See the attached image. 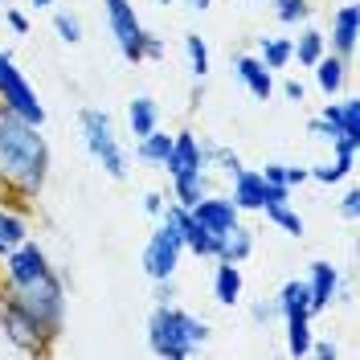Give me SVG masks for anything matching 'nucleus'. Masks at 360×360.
Returning a JSON list of instances; mask_svg holds the SVG:
<instances>
[{"label":"nucleus","instance_id":"nucleus-17","mask_svg":"<svg viewBox=\"0 0 360 360\" xmlns=\"http://www.w3.org/2000/svg\"><path fill=\"white\" fill-rule=\"evenodd\" d=\"M250 250H254V238H250V229H242V225H229V229L221 233L217 258H221V262H246Z\"/></svg>","mask_w":360,"mask_h":360},{"label":"nucleus","instance_id":"nucleus-27","mask_svg":"<svg viewBox=\"0 0 360 360\" xmlns=\"http://www.w3.org/2000/svg\"><path fill=\"white\" fill-rule=\"evenodd\" d=\"M262 209H266V217H270V221H274V225H283L287 233H295V238L303 233V217H299V213H291V209H287V201L262 205Z\"/></svg>","mask_w":360,"mask_h":360},{"label":"nucleus","instance_id":"nucleus-40","mask_svg":"<svg viewBox=\"0 0 360 360\" xmlns=\"http://www.w3.org/2000/svg\"><path fill=\"white\" fill-rule=\"evenodd\" d=\"M188 4H193V8H209V4H213V0H188Z\"/></svg>","mask_w":360,"mask_h":360},{"label":"nucleus","instance_id":"nucleus-35","mask_svg":"<svg viewBox=\"0 0 360 360\" xmlns=\"http://www.w3.org/2000/svg\"><path fill=\"white\" fill-rule=\"evenodd\" d=\"M8 25H13L17 33H29V21H25L21 13H8Z\"/></svg>","mask_w":360,"mask_h":360},{"label":"nucleus","instance_id":"nucleus-19","mask_svg":"<svg viewBox=\"0 0 360 360\" xmlns=\"http://www.w3.org/2000/svg\"><path fill=\"white\" fill-rule=\"evenodd\" d=\"M127 123H131V135H135V139L152 135V131H156V103H152L148 94L131 98V107H127Z\"/></svg>","mask_w":360,"mask_h":360},{"label":"nucleus","instance_id":"nucleus-23","mask_svg":"<svg viewBox=\"0 0 360 360\" xmlns=\"http://www.w3.org/2000/svg\"><path fill=\"white\" fill-rule=\"evenodd\" d=\"M352 156H356V152H340L336 164H319V168L307 172V176H315L319 184H336V180H344L348 172H352Z\"/></svg>","mask_w":360,"mask_h":360},{"label":"nucleus","instance_id":"nucleus-41","mask_svg":"<svg viewBox=\"0 0 360 360\" xmlns=\"http://www.w3.org/2000/svg\"><path fill=\"white\" fill-rule=\"evenodd\" d=\"M33 4H37V8H49V4H53V0H33Z\"/></svg>","mask_w":360,"mask_h":360},{"label":"nucleus","instance_id":"nucleus-37","mask_svg":"<svg viewBox=\"0 0 360 360\" xmlns=\"http://www.w3.org/2000/svg\"><path fill=\"white\" fill-rule=\"evenodd\" d=\"M307 180V168H287V184H303Z\"/></svg>","mask_w":360,"mask_h":360},{"label":"nucleus","instance_id":"nucleus-30","mask_svg":"<svg viewBox=\"0 0 360 360\" xmlns=\"http://www.w3.org/2000/svg\"><path fill=\"white\" fill-rule=\"evenodd\" d=\"M307 17V0H278V21L283 25H295Z\"/></svg>","mask_w":360,"mask_h":360},{"label":"nucleus","instance_id":"nucleus-14","mask_svg":"<svg viewBox=\"0 0 360 360\" xmlns=\"http://www.w3.org/2000/svg\"><path fill=\"white\" fill-rule=\"evenodd\" d=\"M336 287H340L336 266H328V262H311V283H307V295H311V315L323 311V307L332 303Z\"/></svg>","mask_w":360,"mask_h":360},{"label":"nucleus","instance_id":"nucleus-38","mask_svg":"<svg viewBox=\"0 0 360 360\" xmlns=\"http://www.w3.org/2000/svg\"><path fill=\"white\" fill-rule=\"evenodd\" d=\"M307 352H315V356H323V360L336 356V348H332V344H315V348H307Z\"/></svg>","mask_w":360,"mask_h":360},{"label":"nucleus","instance_id":"nucleus-20","mask_svg":"<svg viewBox=\"0 0 360 360\" xmlns=\"http://www.w3.org/2000/svg\"><path fill=\"white\" fill-rule=\"evenodd\" d=\"M213 291H217V303H225V307L238 303V295H242V270H238V262H221V266H217Z\"/></svg>","mask_w":360,"mask_h":360},{"label":"nucleus","instance_id":"nucleus-12","mask_svg":"<svg viewBox=\"0 0 360 360\" xmlns=\"http://www.w3.org/2000/svg\"><path fill=\"white\" fill-rule=\"evenodd\" d=\"M188 213L205 225V229H213L217 238H221L229 225H238V205L233 201H221V197H201V201L188 205Z\"/></svg>","mask_w":360,"mask_h":360},{"label":"nucleus","instance_id":"nucleus-25","mask_svg":"<svg viewBox=\"0 0 360 360\" xmlns=\"http://www.w3.org/2000/svg\"><path fill=\"white\" fill-rule=\"evenodd\" d=\"M21 242H25V221L0 209V254H8V250L21 246Z\"/></svg>","mask_w":360,"mask_h":360},{"label":"nucleus","instance_id":"nucleus-6","mask_svg":"<svg viewBox=\"0 0 360 360\" xmlns=\"http://www.w3.org/2000/svg\"><path fill=\"white\" fill-rule=\"evenodd\" d=\"M0 98H4V107H8V111H17L21 119L37 123V127L45 123V107L37 103L33 86L25 82V74L17 70V62H13L8 53H0Z\"/></svg>","mask_w":360,"mask_h":360},{"label":"nucleus","instance_id":"nucleus-39","mask_svg":"<svg viewBox=\"0 0 360 360\" xmlns=\"http://www.w3.org/2000/svg\"><path fill=\"white\" fill-rule=\"evenodd\" d=\"M148 213H164V197H156V193H148Z\"/></svg>","mask_w":360,"mask_h":360},{"label":"nucleus","instance_id":"nucleus-33","mask_svg":"<svg viewBox=\"0 0 360 360\" xmlns=\"http://www.w3.org/2000/svg\"><path fill=\"white\" fill-rule=\"evenodd\" d=\"M311 135H315V139L336 143V131H332V123H328V119H311Z\"/></svg>","mask_w":360,"mask_h":360},{"label":"nucleus","instance_id":"nucleus-13","mask_svg":"<svg viewBox=\"0 0 360 360\" xmlns=\"http://www.w3.org/2000/svg\"><path fill=\"white\" fill-rule=\"evenodd\" d=\"M0 323H4V332H8V340H13L17 348H37V336H41V328H37V319L25 311L17 299H13V303L0 311Z\"/></svg>","mask_w":360,"mask_h":360},{"label":"nucleus","instance_id":"nucleus-9","mask_svg":"<svg viewBox=\"0 0 360 360\" xmlns=\"http://www.w3.org/2000/svg\"><path fill=\"white\" fill-rule=\"evenodd\" d=\"M164 221L176 225L180 242L193 250V254H201V258H217V246H221V238L213 233V229H205L193 213H188V205H172L168 213H164Z\"/></svg>","mask_w":360,"mask_h":360},{"label":"nucleus","instance_id":"nucleus-11","mask_svg":"<svg viewBox=\"0 0 360 360\" xmlns=\"http://www.w3.org/2000/svg\"><path fill=\"white\" fill-rule=\"evenodd\" d=\"M164 168L172 172V176H184V172H205L209 168V156H205V148L193 139L188 131H180L172 139V152L164 160Z\"/></svg>","mask_w":360,"mask_h":360},{"label":"nucleus","instance_id":"nucleus-24","mask_svg":"<svg viewBox=\"0 0 360 360\" xmlns=\"http://www.w3.org/2000/svg\"><path fill=\"white\" fill-rule=\"evenodd\" d=\"M287 62H291V41H283V37H262V66L283 70Z\"/></svg>","mask_w":360,"mask_h":360},{"label":"nucleus","instance_id":"nucleus-1","mask_svg":"<svg viewBox=\"0 0 360 360\" xmlns=\"http://www.w3.org/2000/svg\"><path fill=\"white\" fill-rule=\"evenodd\" d=\"M45 168H49V148L37 135V123L0 107V176L25 193H37L45 184Z\"/></svg>","mask_w":360,"mask_h":360},{"label":"nucleus","instance_id":"nucleus-5","mask_svg":"<svg viewBox=\"0 0 360 360\" xmlns=\"http://www.w3.org/2000/svg\"><path fill=\"white\" fill-rule=\"evenodd\" d=\"M278 311L287 315V328H291V356H307L311 348V295L307 283H287L278 295Z\"/></svg>","mask_w":360,"mask_h":360},{"label":"nucleus","instance_id":"nucleus-16","mask_svg":"<svg viewBox=\"0 0 360 360\" xmlns=\"http://www.w3.org/2000/svg\"><path fill=\"white\" fill-rule=\"evenodd\" d=\"M233 70H238V78L250 86V94H254V98H270L274 78H270V70L262 66L258 58H238V62H233Z\"/></svg>","mask_w":360,"mask_h":360},{"label":"nucleus","instance_id":"nucleus-36","mask_svg":"<svg viewBox=\"0 0 360 360\" xmlns=\"http://www.w3.org/2000/svg\"><path fill=\"white\" fill-rule=\"evenodd\" d=\"M287 98H295V103H303V82H287Z\"/></svg>","mask_w":360,"mask_h":360},{"label":"nucleus","instance_id":"nucleus-3","mask_svg":"<svg viewBox=\"0 0 360 360\" xmlns=\"http://www.w3.org/2000/svg\"><path fill=\"white\" fill-rule=\"evenodd\" d=\"M17 303H21L25 311L37 319V328H58L62 323V283H58V274L53 270H45V274H37L33 283H25V287H17Z\"/></svg>","mask_w":360,"mask_h":360},{"label":"nucleus","instance_id":"nucleus-34","mask_svg":"<svg viewBox=\"0 0 360 360\" xmlns=\"http://www.w3.org/2000/svg\"><path fill=\"white\" fill-rule=\"evenodd\" d=\"M340 209H344V217H356V213H360V193H348Z\"/></svg>","mask_w":360,"mask_h":360},{"label":"nucleus","instance_id":"nucleus-22","mask_svg":"<svg viewBox=\"0 0 360 360\" xmlns=\"http://www.w3.org/2000/svg\"><path fill=\"white\" fill-rule=\"evenodd\" d=\"M291 58H299L303 66H315V62L323 58V33L307 29V33L299 37V45H291Z\"/></svg>","mask_w":360,"mask_h":360},{"label":"nucleus","instance_id":"nucleus-21","mask_svg":"<svg viewBox=\"0 0 360 360\" xmlns=\"http://www.w3.org/2000/svg\"><path fill=\"white\" fill-rule=\"evenodd\" d=\"M168 152H172V135L152 131V135H143V139H139V160H148V164H164Z\"/></svg>","mask_w":360,"mask_h":360},{"label":"nucleus","instance_id":"nucleus-8","mask_svg":"<svg viewBox=\"0 0 360 360\" xmlns=\"http://www.w3.org/2000/svg\"><path fill=\"white\" fill-rule=\"evenodd\" d=\"M180 250H184V242H180L176 225L164 221L156 233H152L148 250H143V270H148L156 283L160 278H172V270H176V262H180Z\"/></svg>","mask_w":360,"mask_h":360},{"label":"nucleus","instance_id":"nucleus-4","mask_svg":"<svg viewBox=\"0 0 360 360\" xmlns=\"http://www.w3.org/2000/svg\"><path fill=\"white\" fill-rule=\"evenodd\" d=\"M82 135H86L90 156L103 164V172L111 180H123L127 160H123V148H119V139H115V131H111V119L103 111H82Z\"/></svg>","mask_w":360,"mask_h":360},{"label":"nucleus","instance_id":"nucleus-2","mask_svg":"<svg viewBox=\"0 0 360 360\" xmlns=\"http://www.w3.org/2000/svg\"><path fill=\"white\" fill-rule=\"evenodd\" d=\"M205 336H209V328L197 315L180 311V307H168V303H160L156 311H152V319H148V340H152V348H156L160 356H168V360L188 356Z\"/></svg>","mask_w":360,"mask_h":360},{"label":"nucleus","instance_id":"nucleus-32","mask_svg":"<svg viewBox=\"0 0 360 360\" xmlns=\"http://www.w3.org/2000/svg\"><path fill=\"white\" fill-rule=\"evenodd\" d=\"M262 180H266V184H283V188H291V184H287V164H266Z\"/></svg>","mask_w":360,"mask_h":360},{"label":"nucleus","instance_id":"nucleus-18","mask_svg":"<svg viewBox=\"0 0 360 360\" xmlns=\"http://www.w3.org/2000/svg\"><path fill=\"white\" fill-rule=\"evenodd\" d=\"M356 4H344L336 13V21H332V45H336L340 53H352L356 49Z\"/></svg>","mask_w":360,"mask_h":360},{"label":"nucleus","instance_id":"nucleus-31","mask_svg":"<svg viewBox=\"0 0 360 360\" xmlns=\"http://www.w3.org/2000/svg\"><path fill=\"white\" fill-rule=\"evenodd\" d=\"M53 25H58V33H62V41H82V25L74 21V17H70V13H58V17H53Z\"/></svg>","mask_w":360,"mask_h":360},{"label":"nucleus","instance_id":"nucleus-7","mask_svg":"<svg viewBox=\"0 0 360 360\" xmlns=\"http://www.w3.org/2000/svg\"><path fill=\"white\" fill-rule=\"evenodd\" d=\"M103 4H107V21H111V37L119 45V53L127 62H139L143 45H148V33H143V25L135 17L131 0H103Z\"/></svg>","mask_w":360,"mask_h":360},{"label":"nucleus","instance_id":"nucleus-26","mask_svg":"<svg viewBox=\"0 0 360 360\" xmlns=\"http://www.w3.org/2000/svg\"><path fill=\"white\" fill-rule=\"evenodd\" d=\"M176 180V201L180 205H193L205 197V172H184V176H172Z\"/></svg>","mask_w":360,"mask_h":360},{"label":"nucleus","instance_id":"nucleus-29","mask_svg":"<svg viewBox=\"0 0 360 360\" xmlns=\"http://www.w3.org/2000/svg\"><path fill=\"white\" fill-rule=\"evenodd\" d=\"M315 66H319V86L328 90V94H336L340 82H344V62L340 58H319Z\"/></svg>","mask_w":360,"mask_h":360},{"label":"nucleus","instance_id":"nucleus-42","mask_svg":"<svg viewBox=\"0 0 360 360\" xmlns=\"http://www.w3.org/2000/svg\"><path fill=\"white\" fill-rule=\"evenodd\" d=\"M160 4H172V0H160Z\"/></svg>","mask_w":360,"mask_h":360},{"label":"nucleus","instance_id":"nucleus-10","mask_svg":"<svg viewBox=\"0 0 360 360\" xmlns=\"http://www.w3.org/2000/svg\"><path fill=\"white\" fill-rule=\"evenodd\" d=\"M319 119L332 123V131H336V152H356V135H360V103L356 98H344V103L323 107Z\"/></svg>","mask_w":360,"mask_h":360},{"label":"nucleus","instance_id":"nucleus-28","mask_svg":"<svg viewBox=\"0 0 360 360\" xmlns=\"http://www.w3.org/2000/svg\"><path fill=\"white\" fill-rule=\"evenodd\" d=\"M184 53H188V66H193V74H197V78H205V74H209V49H205V41L197 37V33H188V37H184Z\"/></svg>","mask_w":360,"mask_h":360},{"label":"nucleus","instance_id":"nucleus-15","mask_svg":"<svg viewBox=\"0 0 360 360\" xmlns=\"http://www.w3.org/2000/svg\"><path fill=\"white\" fill-rule=\"evenodd\" d=\"M262 201H266V180H262V172L242 168L233 176V205L238 209H262Z\"/></svg>","mask_w":360,"mask_h":360}]
</instances>
